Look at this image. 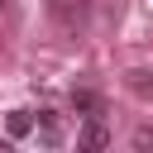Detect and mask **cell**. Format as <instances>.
Masks as SVG:
<instances>
[{"mask_svg":"<svg viewBox=\"0 0 153 153\" xmlns=\"http://www.w3.org/2000/svg\"><path fill=\"white\" fill-rule=\"evenodd\" d=\"M5 134L10 139H29L33 134V110H10L5 115Z\"/></svg>","mask_w":153,"mask_h":153,"instance_id":"5b68a950","label":"cell"},{"mask_svg":"<svg viewBox=\"0 0 153 153\" xmlns=\"http://www.w3.org/2000/svg\"><path fill=\"white\" fill-rule=\"evenodd\" d=\"M110 143H115V134H110L105 115H86L81 129H76V148H81V153H100V148H110Z\"/></svg>","mask_w":153,"mask_h":153,"instance_id":"6da1fadb","label":"cell"},{"mask_svg":"<svg viewBox=\"0 0 153 153\" xmlns=\"http://www.w3.org/2000/svg\"><path fill=\"white\" fill-rule=\"evenodd\" d=\"M33 134H38L43 148H62L67 143V129H62V115L57 110H38L33 115Z\"/></svg>","mask_w":153,"mask_h":153,"instance_id":"7a4b0ae2","label":"cell"},{"mask_svg":"<svg viewBox=\"0 0 153 153\" xmlns=\"http://www.w3.org/2000/svg\"><path fill=\"white\" fill-rule=\"evenodd\" d=\"M129 143H134V148H139V153H148V148H153V124H139V129H134V139H129Z\"/></svg>","mask_w":153,"mask_h":153,"instance_id":"52a82bcc","label":"cell"},{"mask_svg":"<svg viewBox=\"0 0 153 153\" xmlns=\"http://www.w3.org/2000/svg\"><path fill=\"white\" fill-rule=\"evenodd\" d=\"M5 10H10V0H0V14H5Z\"/></svg>","mask_w":153,"mask_h":153,"instance_id":"ba28073f","label":"cell"},{"mask_svg":"<svg viewBox=\"0 0 153 153\" xmlns=\"http://www.w3.org/2000/svg\"><path fill=\"white\" fill-rule=\"evenodd\" d=\"M48 10L57 14V24H62V29H81V24H86V10H81L76 0H53Z\"/></svg>","mask_w":153,"mask_h":153,"instance_id":"277c9868","label":"cell"},{"mask_svg":"<svg viewBox=\"0 0 153 153\" xmlns=\"http://www.w3.org/2000/svg\"><path fill=\"white\" fill-rule=\"evenodd\" d=\"M72 110L86 120V115H105V96L96 86H72Z\"/></svg>","mask_w":153,"mask_h":153,"instance_id":"3957f363","label":"cell"},{"mask_svg":"<svg viewBox=\"0 0 153 153\" xmlns=\"http://www.w3.org/2000/svg\"><path fill=\"white\" fill-rule=\"evenodd\" d=\"M124 86L148 100V96H153V72H148V67H134V72H124Z\"/></svg>","mask_w":153,"mask_h":153,"instance_id":"8992f818","label":"cell"}]
</instances>
